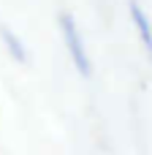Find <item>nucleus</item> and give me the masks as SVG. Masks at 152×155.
<instances>
[{"instance_id":"obj_1","label":"nucleus","mask_w":152,"mask_h":155,"mask_svg":"<svg viewBox=\"0 0 152 155\" xmlns=\"http://www.w3.org/2000/svg\"><path fill=\"white\" fill-rule=\"evenodd\" d=\"M60 27H63L65 46H68V52H71V60L76 63L79 74H82V76H90L92 65H90V57H87V49H84V41H82L79 30H76V22H73V16H71V14H63V16H60Z\"/></svg>"},{"instance_id":"obj_2","label":"nucleus","mask_w":152,"mask_h":155,"mask_svg":"<svg viewBox=\"0 0 152 155\" xmlns=\"http://www.w3.org/2000/svg\"><path fill=\"white\" fill-rule=\"evenodd\" d=\"M131 19H133V25H136V30L141 35V44L147 46V54L152 57V25H150L147 14L141 11V5L136 0H131Z\"/></svg>"},{"instance_id":"obj_3","label":"nucleus","mask_w":152,"mask_h":155,"mask_svg":"<svg viewBox=\"0 0 152 155\" xmlns=\"http://www.w3.org/2000/svg\"><path fill=\"white\" fill-rule=\"evenodd\" d=\"M0 35H3V41L8 44V49H14V54H16V60H24V49H22V44L8 33V30H0Z\"/></svg>"}]
</instances>
